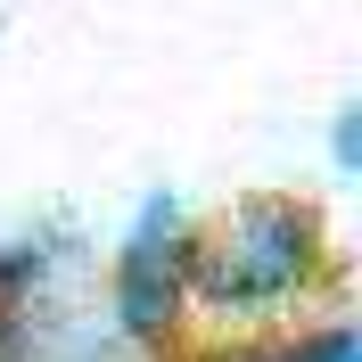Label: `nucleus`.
I'll list each match as a JSON object with an SVG mask.
<instances>
[{
  "label": "nucleus",
  "instance_id": "2",
  "mask_svg": "<svg viewBox=\"0 0 362 362\" xmlns=\"http://www.w3.org/2000/svg\"><path fill=\"white\" fill-rule=\"evenodd\" d=\"M181 313H189V230H181L173 198H148L115 255V321L132 346H165Z\"/></svg>",
  "mask_w": 362,
  "mask_h": 362
},
{
  "label": "nucleus",
  "instance_id": "4",
  "mask_svg": "<svg viewBox=\"0 0 362 362\" xmlns=\"http://www.w3.org/2000/svg\"><path fill=\"white\" fill-rule=\"evenodd\" d=\"M198 362H305L296 338H230V346H206Z\"/></svg>",
  "mask_w": 362,
  "mask_h": 362
},
{
  "label": "nucleus",
  "instance_id": "3",
  "mask_svg": "<svg viewBox=\"0 0 362 362\" xmlns=\"http://www.w3.org/2000/svg\"><path fill=\"white\" fill-rule=\"evenodd\" d=\"M296 354L305 362H362V338H354V321H321V329L296 338Z\"/></svg>",
  "mask_w": 362,
  "mask_h": 362
},
{
  "label": "nucleus",
  "instance_id": "1",
  "mask_svg": "<svg viewBox=\"0 0 362 362\" xmlns=\"http://www.w3.org/2000/svg\"><path fill=\"white\" fill-rule=\"evenodd\" d=\"M321 272H329V239L305 198H239L189 230V305L214 321L288 313Z\"/></svg>",
  "mask_w": 362,
  "mask_h": 362
},
{
  "label": "nucleus",
  "instance_id": "5",
  "mask_svg": "<svg viewBox=\"0 0 362 362\" xmlns=\"http://www.w3.org/2000/svg\"><path fill=\"white\" fill-rule=\"evenodd\" d=\"M25 280H42V247H0V296L25 288Z\"/></svg>",
  "mask_w": 362,
  "mask_h": 362
},
{
  "label": "nucleus",
  "instance_id": "6",
  "mask_svg": "<svg viewBox=\"0 0 362 362\" xmlns=\"http://www.w3.org/2000/svg\"><path fill=\"white\" fill-rule=\"evenodd\" d=\"M0 338H8V305H0Z\"/></svg>",
  "mask_w": 362,
  "mask_h": 362
}]
</instances>
